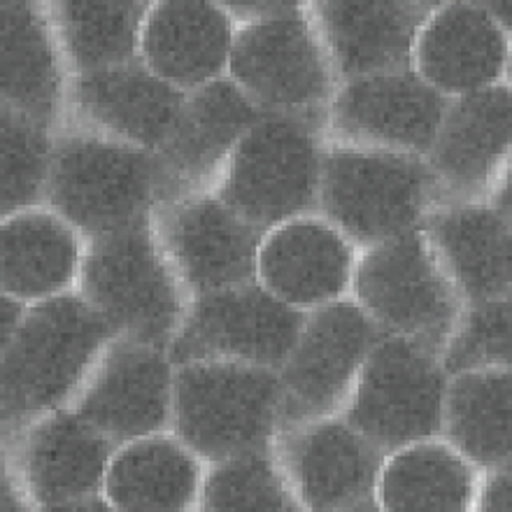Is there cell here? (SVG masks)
Here are the masks:
<instances>
[{"label":"cell","instance_id":"4","mask_svg":"<svg viewBox=\"0 0 512 512\" xmlns=\"http://www.w3.org/2000/svg\"><path fill=\"white\" fill-rule=\"evenodd\" d=\"M161 194L163 170L156 154L75 131L56 133L45 205L82 238L145 222Z\"/></svg>","mask_w":512,"mask_h":512},{"label":"cell","instance_id":"30","mask_svg":"<svg viewBox=\"0 0 512 512\" xmlns=\"http://www.w3.org/2000/svg\"><path fill=\"white\" fill-rule=\"evenodd\" d=\"M512 368L447 375L440 436L475 466L512 464Z\"/></svg>","mask_w":512,"mask_h":512},{"label":"cell","instance_id":"22","mask_svg":"<svg viewBox=\"0 0 512 512\" xmlns=\"http://www.w3.org/2000/svg\"><path fill=\"white\" fill-rule=\"evenodd\" d=\"M263 115L229 77L184 94L173 133L159 154L163 198L215 194L247 128Z\"/></svg>","mask_w":512,"mask_h":512},{"label":"cell","instance_id":"13","mask_svg":"<svg viewBox=\"0 0 512 512\" xmlns=\"http://www.w3.org/2000/svg\"><path fill=\"white\" fill-rule=\"evenodd\" d=\"M226 77L261 115L324 119L336 89L305 17L236 28Z\"/></svg>","mask_w":512,"mask_h":512},{"label":"cell","instance_id":"3","mask_svg":"<svg viewBox=\"0 0 512 512\" xmlns=\"http://www.w3.org/2000/svg\"><path fill=\"white\" fill-rule=\"evenodd\" d=\"M75 294L115 333L163 350L191 301L163 261L149 219L84 243Z\"/></svg>","mask_w":512,"mask_h":512},{"label":"cell","instance_id":"38","mask_svg":"<svg viewBox=\"0 0 512 512\" xmlns=\"http://www.w3.org/2000/svg\"><path fill=\"white\" fill-rule=\"evenodd\" d=\"M482 7H485V12L492 17L496 24H499L503 31L510 33V5L508 3H482Z\"/></svg>","mask_w":512,"mask_h":512},{"label":"cell","instance_id":"24","mask_svg":"<svg viewBox=\"0 0 512 512\" xmlns=\"http://www.w3.org/2000/svg\"><path fill=\"white\" fill-rule=\"evenodd\" d=\"M0 108L61 133L70 77L42 0L0 5Z\"/></svg>","mask_w":512,"mask_h":512},{"label":"cell","instance_id":"25","mask_svg":"<svg viewBox=\"0 0 512 512\" xmlns=\"http://www.w3.org/2000/svg\"><path fill=\"white\" fill-rule=\"evenodd\" d=\"M422 231L461 303L512 298L510 219L487 203H445L424 219Z\"/></svg>","mask_w":512,"mask_h":512},{"label":"cell","instance_id":"35","mask_svg":"<svg viewBox=\"0 0 512 512\" xmlns=\"http://www.w3.org/2000/svg\"><path fill=\"white\" fill-rule=\"evenodd\" d=\"M510 510H512V464L482 468L478 487H475L473 512H510Z\"/></svg>","mask_w":512,"mask_h":512},{"label":"cell","instance_id":"21","mask_svg":"<svg viewBox=\"0 0 512 512\" xmlns=\"http://www.w3.org/2000/svg\"><path fill=\"white\" fill-rule=\"evenodd\" d=\"M359 250L315 212L270 226L256 247L254 280L289 308L310 312L350 298Z\"/></svg>","mask_w":512,"mask_h":512},{"label":"cell","instance_id":"26","mask_svg":"<svg viewBox=\"0 0 512 512\" xmlns=\"http://www.w3.org/2000/svg\"><path fill=\"white\" fill-rule=\"evenodd\" d=\"M84 243L75 226L47 205L0 217V294L26 303L75 294Z\"/></svg>","mask_w":512,"mask_h":512},{"label":"cell","instance_id":"11","mask_svg":"<svg viewBox=\"0 0 512 512\" xmlns=\"http://www.w3.org/2000/svg\"><path fill=\"white\" fill-rule=\"evenodd\" d=\"M382 333L352 298L305 315L280 373V424L340 417L357 387L361 366Z\"/></svg>","mask_w":512,"mask_h":512},{"label":"cell","instance_id":"19","mask_svg":"<svg viewBox=\"0 0 512 512\" xmlns=\"http://www.w3.org/2000/svg\"><path fill=\"white\" fill-rule=\"evenodd\" d=\"M410 73L443 98L512 84V38L482 3H436L412 40Z\"/></svg>","mask_w":512,"mask_h":512},{"label":"cell","instance_id":"15","mask_svg":"<svg viewBox=\"0 0 512 512\" xmlns=\"http://www.w3.org/2000/svg\"><path fill=\"white\" fill-rule=\"evenodd\" d=\"M149 229L189 298L254 280L263 231L236 215L217 194L156 201Z\"/></svg>","mask_w":512,"mask_h":512},{"label":"cell","instance_id":"14","mask_svg":"<svg viewBox=\"0 0 512 512\" xmlns=\"http://www.w3.org/2000/svg\"><path fill=\"white\" fill-rule=\"evenodd\" d=\"M173 375L168 350L115 333L66 408L115 445L173 431Z\"/></svg>","mask_w":512,"mask_h":512},{"label":"cell","instance_id":"10","mask_svg":"<svg viewBox=\"0 0 512 512\" xmlns=\"http://www.w3.org/2000/svg\"><path fill=\"white\" fill-rule=\"evenodd\" d=\"M115 443L68 408L0 429V468L19 482L33 512H66L101 494Z\"/></svg>","mask_w":512,"mask_h":512},{"label":"cell","instance_id":"32","mask_svg":"<svg viewBox=\"0 0 512 512\" xmlns=\"http://www.w3.org/2000/svg\"><path fill=\"white\" fill-rule=\"evenodd\" d=\"M56 133L0 108V217L45 205Z\"/></svg>","mask_w":512,"mask_h":512},{"label":"cell","instance_id":"23","mask_svg":"<svg viewBox=\"0 0 512 512\" xmlns=\"http://www.w3.org/2000/svg\"><path fill=\"white\" fill-rule=\"evenodd\" d=\"M219 0H149L138 38V63L161 82L189 94L226 77L233 45Z\"/></svg>","mask_w":512,"mask_h":512},{"label":"cell","instance_id":"12","mask_svg":"<svg viewBox=\"0 0 512 512\" xmlns=\"http://www.w3.org/2000/svg\"><path fill=\"white\" fill-rule=\"evenodd\" d=\"M305 315L277 301L256 280L210 291L189 301L168 357L173 364L217 359L280 371Z\"/></svg>","mask_w":512,"mask_h":512},{"label":"cell","instance_id":"2","mask_svg":"<svg viewBox=\"0 0 512 512\" xmlns=\"http://www.w3.org/2000/svg\"><path fill=\"white\" fill-rule=\"evenodd\" d=\"M438 205L440 189L424 156L326 142L319 215L357 250L422 229Z\"/></svg>","mask_w":512,"mask_h":512},{"label":"cell","instance_id":"34","mask_svg":"<svg viewBox=\"0 0 512 512\" xmlns=\"http://www.w3.org/2000/svg\"><path fill=\"white\" fill-rule=\"evenodd\" d=\"M224 12L229 14L233 28L261 26L268 21H280L301 17L303 0H256V3H231V0H219Z\"/></svg>","mask_w":512,"mask_h":512},{"label":"cell","instance_id":"33","mask_svg":"<svg viewBox=\"0 0 512 512\" xmlns=\"http://www.w3.org/2000/svg\"><path fill=\"white\" fill-rule=\"evenodd\" d=\"M438 359L447 375L512 368V298L461 305Z\"/></svg>","mask_w":512,"mask_h":512},{"label":"cell","instance_id":"20","mask_svg":"<svg viewBox=\"0 0 512 512\" xmlns=\"http://www.w3.org/2000/svg\"><path fill=\"white\" fill-rule=\"evenodd\" d=\"M182 103V91L133 63L108 73L75 77L61 131L159 154L173 133Z\"/></svg>","mask_w":512,"mask_h":512},{"label":"cell","instance_id":"6","mask_svg":"<svg viewBox=\"0 0 512 512\" xmlns=\"http://www.w3.org/2000/svg\"><path fill=\"white\" fill-rule=\"evenodd\" d=\"M322 119L263 115L238 140L215 194L261 231L319 212Z\"/></svg>","mask_w":512,"mask_h":512},{"label":"cell","instance_id":"18","mask_svg":"<svg viewBox=\"0 0 512 512\" xmlns=\"http://www.w3.org/2000/svg\"><path fill=\"white\" fill-rule=\"evenodd\" d=\"M433 0H303V17L336 84L408 73L412 40Z\"/></svg>","mask_w":512,"mask_h":512},{"label":"cell","instance_id":"36","mask_svg":"<svg viewBox=\"0 0 512 512\" xmlns=\"http://www.w3.org/2000/svg\"><path fill=\"white\" fill-rule=\"evenodd\" d=\"M28 308H31V303L0 294V345H5L14 336V331L24 322Z\"/></svg>","mask_w":512,"mask_h":512},{"label":"cell","instance_id":"27","mask_svg":"<svg viewBox=\"0 0 512 512\" xmlns=\"http://www.w3.org/2000/svg\"><path fill=\"white\" fill-rule=\"evenodd\" d=\"M205 461L173 431L117 445L103 478L115 512H198Z\"/></svg>","mask_w":512,"mask_h":512},{"label":"cell","instance_id":"7","mask_svg":"<svg viewBox=\"0 0 512 512\" xmlns=\"http://www.w3.org/2000/svg\"><path fill=\"white\" fill-rule=\"evenodd\" d=\"M350 298L382 336L422 340L436 350L464 305L433 261L422 229L359 250Z\"/></svg>","mask_w":512,"mask_h":512},{"label":"cell","instance_id":"1","mask_svg":"<svg viewBox=\"0 0 512 512\" xmlns=\"http://www.w3.org/2000/svg\"><path fill=\"white\" fill-rule=\"evenodd\" d=\"M112 336L77 294L31 303L14 336L0 345V429L66 408Z\"/></svg>","mask_w":512,"mask_h":512},{"label":"cell","instance_id":"17","mask_svg":"<svg viewBox=\"0 0 512 512\" xmlns=\"http://www.w3.org/2000/svg\"><path fill=\"white\" fill-rule=\"evenodd\" d=\"M429 168L445 203H487L512 180V84L447 98Z\"/></svg>","mask_w":512,"mask_h":512},{"label":"cell","instance_id":"9","mask_svg":"<svg viewBox=\"0 0 512 512\" xmlns=\"http://www.w3.org/2000/svg\"><path fill=\"white\" fill-rule=\"evenodd\" d=\"M270 454L301 512H380L375 487L384 452L343 417L277 426Z\"/></svg>","mask_w":512,"mask_h":512},{"label":"cell","instance_id":"37","mask_svg":"<svg viewBox=\"0 0 512 512\" xmlns=\"http://www.w3.org/2000/svg\"><path fill=\"white\" fill-rule=\"evenodd\" d=\"M0 506L5 512H33L28 496L10 473L0 468Z\"/></svg>","mask_w":512,"mask_h":512},{"label":"cell","instance_id":"31","mask_svg":"<svg viewBox=\"0 0 512 512\" xmlns=\"http://www.w3.org/2000/svg\"><path fill=\"white\" fill-rule=\"evenodd\" d=\"M198 512H301L277 473L270 445L205 464Z\"/></svg>","mask_w":512,"mask_h":512},{"label":"cell","instance_id":"8","mask_svg":"<svg viewBox=\"0 0 512 512\" xmlns=\"http://www.w3.org/2000/svg\"><path fill=\"white\" fill-rule=\"evenodd\" d=\"M445 382L447 373L436 347L412 338L380 336L340 417L387 454L412 440L440 436Z\"/></svg>","mask_w":512,"mask_h":512},{"label":"cell","instance_id":"16","mask_svg":"<svg viewBox=\"0 0 512 512\" xmlns=\"http://www.w3.org/2000/svg\"><path fill=\"white\" fill-rule=\"evenodd\" d=\"M445 101L415 73L373 75L336 84L326 103V142L373 152L429 156Z\"/></svg>","mask_w":512,"mask_h":512},{"label":"cell","instance_id":"5","mask_svg":"<svg viewBox=\"0 0 512 512\" xmlns=\"http://www.w3.org/2000/svg\"><path fill=\"white\" fill-rule=\"evenodd\" d=\"M280 373L240 361L175 364L173 433L205 464L270 445L280 424Z\"/></svg>","mask_w":512,"mask_h":512},{"label":"cell","instance_id":"29","mask_svg":"<svg viewBox=\"0 0 512 512\" xmlns=\"http://www.w3.org/2000/svg\"><path fill=\"white\" fill-rule=\"evenodd\" d=\"M70 77L138 63L140 24L149 0H42Z\"/></svg>","mask_w":512,"mask_h":512},{"label":"cell","instance_id":"28","mask_svg":"<svg viewBox=\"0 0 512 512\" xmlns=\"http://www.w3.org/2000/svg\"><path fill=\"white\" fill-rule=\"evenodd\" d=\"M480 471L443 436L412 440L384 454L375 487L378 508L380 512H473Z\"/></svg>","mask_w":512,"mask_h":512}]
</instances>
